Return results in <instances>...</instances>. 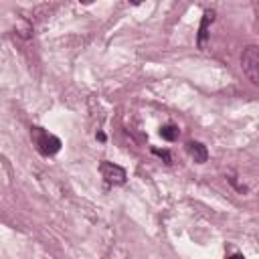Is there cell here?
Here are the masks:
<instances>
[{
  "instance_id": "obj_4",
  "label": "cell",
  "mask_w": 259,
  "mask_h": 259,
  "mask_svg": "<svg viewBox=\"0 0 259 259\" xmlns=\"http://www.w3.org/2000/svg\"><path fill=\"white\" fill-rule=\"evenodd\" d=\"M186 152H188L190 158H192L194 162H198V164L206 162V158H208L206 146H202L200 142H188V144H186Z\"/></svg>"
},
{
  "instance_id": "obj_5",
  "label": "cell",
  "mask_w": 259,
  "mask_h": 259,
  "mask_svg": "<svg viewBox=\"0 0 259 259\" xmlns=\"http://www.w3.org/2000/svg\"><path fill=\"white\" fill-rule=\"evenodd\" d=\"M212 18H214V12H212V10H206L204 16H202L200 32H198V47H200V49H204V42H206V36H208L206 28H208V22H212Z\"/></svg>"
},
{
  "instance_id": "obj_2",
  "label": "cell",
  "mask_w": 259,
  "mask_h": 259,
  "mask_svg": "<svg viewBox=\"0 0 259 259\" xmlns=\"http://www.w3.org/2000/svg\"><path fill=\"white\" fill-rule=\"evenodd\" d=\"M32 140H34L38 152L45 154V156H53L61 150V140L57 136L45 132L42 127H32Z\"/></svg>"
},
{
  "instance_id": "obj_6",
  "label": "cell",
  "mask_w": 259,
  "mask_h": 259,
  "mask_svg": "<svg viewBox=\"0 0 259 259\" xmlns=\"http://www.w3.org/2000/svg\"><path fill=\"white\" fill-rule=\"evenodd\" d=\"M160 136H162L166 142H174V140L178 138V127H176V125H172V123L162 125V127H160Z\"/></svg>"
},
{
  "instance_id": "obj_7",
  "label": "cell",
  "mask_w": 259,
  "mask_h": 259,
  "mask_svg": "<svg viewBox=\"0 0 259 259\" xmlns=\"http://www.w3.org/2000/svg\"><path fill=\"white\" fill-rule=\"evenodd\" d=\"M154 154H156V156H160V158H164L166 162H172V158H170V154H168L166 150H156V148H154Z\"/></svg>"
},
{
  "instance_id": "obj_1",
  "label": "cell",
  "mask_w": 259,
  "mask_h": 259,
  "mask_svg": "<svg viewBox=\"0 0 259 259\" xmlns=\"http://www.w3.org/2000/svg\"><path fill=\"white\" fill-rule=\"evenodd\" d=\"M241 67H243V73L249 77V81L253 85L259 83V49L255 45L247 47L241 55Z\"/></svg>"
},
{
  "instance_id": "obj_8",
  "label": "cell",
  "mask_w": 259,
  "mask_h": 259,
  "mask_svg": "<svg viewBox=\"0 0 259 259\" xmlns=\"http://www.w3.org/2000/svg\"><path fill=\"white\" fill-rule=\"evenodd\" d=\"M229 259H245V257H243V255H241V253H235V255H231V257H229Z\"/></svg>"
},
{
  "instance_id": "obj_3",
  "label": "cell",
  "mask_w": 259,
  "mask_h": 259,
  "mask_svg": "<svg viewBox=\"0 0 259 259\" xmlns=\"http://www.w3.org/2000/svg\"><path fill=\"white\" fill-rule=\"evenodd\" d=\"M99 172H101V176H103L107 182H111V184H123V182H125V170H123L121 166L113 164V162L103 160V162L99 164Z\"/></svg>"
}]
</instances>
